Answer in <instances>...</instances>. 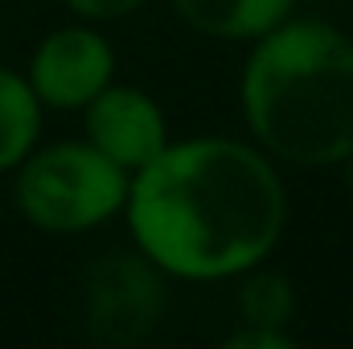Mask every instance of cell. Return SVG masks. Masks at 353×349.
Returning a JSON list of instances; mask_svg holds the SVG:
<instances>
[{
  "label": "cell",
  "mask_w": 353,
  "mask_h": 349,
  "mask_svg": "<svg viewBox=\"0 0 353 349\" xmlns=\"http://www.w3.org/2000/svg\"><path fill=\"white\" fill-rule=\"evenodd\" d=\"M136 247L169 279H239L275 251L288 193L271 157L230 136L169 140L128 185Z\"/></svg>",
  "instance_id": "6da1fadb"
},
{
  "label": "cell",
  "mask_w": 353,
  "mask_h": 349,
  "mask_svg": "<svg viewBox=\"0 0 353 349\" xmlns=\"http://www.w3.org/2000/svg\"><path fill=\"white\" fill-rule=\"evenodd\" d=\"M239 103L271 161L333 169L353 152V37L329 21H283L255 41Z\"/></svg>",
  "instance_id": "7a4b0ae2"
},
{
  "label": "cell",
  "mask_w": 353,
  "mask_h": 349,
  "mask_svg": "<svg viewBox=\"0 0 353 349\" xmlns=\"http://www.w3.org/2000/svg\"><path fill=\"white\" fill-rule=\"evenodd\" d=\"M128 185L132 173L90 140H62L17 165V210L46 235H83L123 210Z\"/></svg>",
  "instance_id": "3957f363"
},
{
  "label": "cell",
  "mask_w": 353,
  "mask_h": 349,
  "mask_svg": "<svg viewBox=\"0 0 353 349\" xmlns=\"http://www.w3.org/2000/svg\"><path fill=\"white\" fill-rule=\"evenodd\" d=\"M169 308V275L136 251H107L83 275V329L94 346H144Z\"/></svg>",
  "instance_id": "277c9868"
},
{
  "label": "cell",
  "mask_w": 353,
  "mask_h": 349,
  "mask_svg": "<svg viewBox=\"0 0 353 349\" xmlns=\"http://www.w3.org/2000/svg\"><path fill=\"white\" fill-rule=\"evenodd\" d=\"M25 79H29L33 94L41 99V107L83 111L115 79L111 41L90 25H62L37 41Z\"/></svg>",
  "instance_id": "5b68a950"
},
{
  "label": "cell",
  "mask_w": 353,
  "mask_h": 349,
  "mask_svg": "<svg viewBox=\"0 0 353 349\" xmlns=\"http://www.w3.org/2000/svg\"><path fill=\"white\" fill-rule=\"evenodd\" d=\"M83 128L90 144L128 173H140L169 144V123L161 103L148 90L123 87L115 79L83 107Z\"/></svg>",
  "instance_id": "8992f818"
},
{
  "label": "cell",
  "mask_w": 353,
  "mask_h": 349,
  "mask_svg": "<svg viewBox=\"0 0 353 349\" xmlns=\"http://www.w3.org/2000/svg\"><path fill=\"white\" fill-rule=\"evenodd\" d=\"M169 4L193 33L214 41H259L296 8V0H169Z\"/></svg>",
  "instance_id": "52a82bcc"
},
{
  "label": "cell",
  "mask_w": 353,
  "mask_h": 349,
  "mask_svg": "<svg viewBox=\"0 0 353 349\" xmlns=\"http://www.w3.org/2000/svg\"><path fill=\"white\" fill-rule=\"evenodd\" d=\"M41 136V99L29 79L0 66V173L17 169Z\"/></svg>",
  "instance_id": "ba28073f"
},
{
  "label": "cell",
  "mask_w": 353,
  "mask_h": 349,
  "mask_svg": "<svg viewBox=\"0 0 353 349\" xmlns=\"http://www.w3.org/2000/svg\"><path fill=\"white\" fill-rule=\"evenodd\" d=\"M239 317L247 325H271V329H288L296 317V288L283 271L275 267H251L239 275Z\"/></svg>",
  "instance_id": "9c48e42d"
},
{
  "label": "cell",
  "mask_w": 353,
  "mask_h": 349,
  "mask_svg": "<svg viewBox=\"0 0 353 349\" xmlns=\"http://www.w3.org/2000/svg\"><path fill=\"white\" fill-rule=\"evenodd\" d=\"M222 349H292L288 329H271V325H239L234 333L222 337Z\"/></svg>",
  "instance_id": "30bf717a"
},
{
  "label": "cell",
  "mask_w": 353,
  "mask_h": 349,
  "mask_svg": "<svg viewBox=\"0 0 353 349\" xmlns=\"http://www.w3.org/2000/svg\"><path fill=\"white\" fill-rule=\"evenodd\" d=\"M62 4L83 21H119V17L136 12L144 0H62Z\"/></svg>",
  "instance_id": "8fae6325"
},
{
  "label": "cell",
  "mask_w": 353,
  "mask_h": 349,
  "mask_svg": "<svg viewBox=\"0 0 353 349\" xmlns=\"http://www.w3.org/2000/svg\"><path fill=\"white\" fill-rule=\"evenodd\" d=\"M341 169H345V193L353 197V152L345 157V161H341Z\"/></svg>",
  "instance_id": "7c38bea8"
}]
</instances>
